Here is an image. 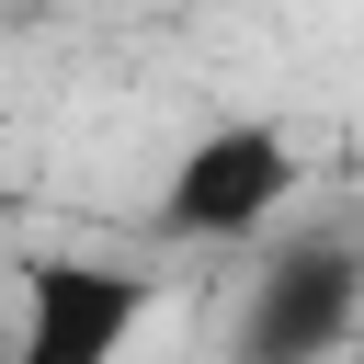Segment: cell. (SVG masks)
I'll return each instance as SVG.
<instances>
[{
	"label": "cell",
	"mask_w": 364,
	"mask_h": 364,
	"mask_svg": "<svg viewBox=\"0 0 364 364\" xmlns=\"http://www.w3.org/2000/svg\"><path fill=\"white\" fill-rule=\"evenodd\" d=\"M296 182H307V148H296L273 114H228V125H205V136L171 159V182H159V239H193V250L262 239Z\"/></svg>",
	"instance_id": "6da1fadb"
},
{
	"label": "cell",
	"mask_w": 364,
	"mask_h": 364,
	"mask_svg": "<svg viewBox=\"0 0 364 364\" xmlns=\"http://www.w3.org/2000/svg\"><path fill=\"white\" fill-rule=\"evenodd\" d=\"M353 330H364V250L341 228L273 239V262L250 273V307H239V353L250 364H307V353H341Z\"/></svg>",
	"instance_id": "7a4b0ae2"
},
{
	"label": "cell",
	"mask_w": 364,
	"mask_h": 364,
	"mask_svg": "<svg viewBox=\"0 0 364 364\" xmlns=\"http://www.w3.org/2000/svg\"><path fill=\"white\" fill-rule=\"evenodd\" d=\"M148 318V273L114 262H34L23 273V364H114Z\"/></svg>",
	"instance_id": "3957f363"
}]
</instances>
